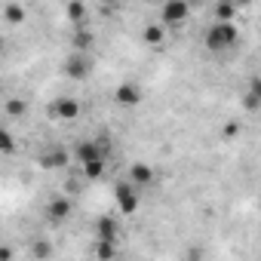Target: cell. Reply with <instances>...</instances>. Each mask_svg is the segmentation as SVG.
Masks as SVG:
<instances>
[{"label":"cell","mask_w":261,"mask_h":261,"mask_svg":"<svg viewBox=\"0 0 261 261\" xmlns=\"http://www.w3.org/2000/svg\"><path fill=\"white\" fill-rule=\"evenodd\" d=\"M237 28L230 25V22H215L209 31H206V46H209V53H221V49H227V46H233L237 43Z\"/></svg>","instance_id":"6da1fadb"},{"label":"cell","mask_w":261,"mask_h":261,"mask_svg":"<svg viewBox=\"0 0 261 261\" xmlns=\"http://www.w3.org/2000/svg\"><path fill=\"white\" fill-rule=\"evenodd\" d=\"M188 16H191L188 0H163V10H160L163 25H181Z\"/></svg>","instance_id":"7a4b0ae2"},{"label":"cell","mask_w":261,"mask_h":261,"mask_svg":"<svg viewBox=\"0 0 261 261\" xmlns=\"http://www.w3.org/2000/svg\"><path fill=\"white\" fill-rule=\"evenodd\" d=\"M114 197H117V206H120V212L123 215H133L136 209H139V194H136V185L129 181V185H117V191H114Z\"/></svg>","instance_id":"3957f363"},{"label":"cell","mask_w":261,"mask_h":261,"mask_svg":"<svg viewBox=\"0 0 261 261\" xmlns=\"http://www.w3.org/2000/svg\"><path fill=\"white\" fill-rule=\"evenodd\" d=\"M114 98H117V105H123V108H136V105L142 101V89H139L136 83H120L117 92H114Z\"/></svg>","instance_id":"277c9868"},{"label":"cell","mask_w":261,"mask_h":261,"mask_svg":"<svg viewBox=\"0 0 261 261\" xmlns=\"http://www.w3.org/2000/svg\"><path fill=\"white\" fill-rule=\"evenodd\" d=\"M129 181H133L136 188H151L154 185V169L148 163H133L129 166Z\"/></svg>","instance_id":"5b68a950"},{"label":"cell","mask_w":261,"mask_h":261,"mask_svg":"<svg viewBox=\"0 0 261 261\" xmlns=\"http://www.w3.org/2000/svg\"><path fill=\"white\" fill-rule=\"evenodd\" d=\"M77 114H80V101L77 98H59L53 105V117H59V120H74Z\"/></svg>","instance_id":"8992f818"},{"label":"cell","mask_w":261,"mask_h":261,"mask_svg":"<svg viewBox=\"0 0 261 261\" xmlns=\"http://www.w3.org/2000/svg\"><path fill=\"white\" fill-rule=\"evenodd\" d=\"M46 215H49L53 221H65V218L71 215V200H68V197L49 200V203H46Z\"/></svg>","instance_id":"52a82bcc"},{"label":"cell","mask_w":261,"mask_h":261,"mask_svg":"<svg viewBox=\"0 0 261 261\" xmlns=\"http://www.w3.org/2000/svg\"><path fill=\"white\" fill-rule=\"evenodd\" d=\"M65 74H68L71 80H86V77H89V65H86V59H83V56H71L68 65H65Z\"/></svg>","instance_id":"ba28073f"},{"label":"cell","mask_w":261,"mask_h":261,"mask_svg":"<svg viewBox=\"0 0 261 261\" xmlns=\"http://www.w3.org/2000/svg\"><path fill=\"white\" fill-rule=\"evenodd\" d=\"M101 157V151H98V142H80L77 148H74V160L83 166V163H89V160H98Z\"/></svg>","instance_id":"9c48e42d"},{"label":"cell","mask_w":261,"mask_h":261,"mask_svg":"<svg viewBox=\"0 0 261 261\" xmlns=\"http://www.w3.org/2000/svg\"><path fill=\"white\" fill-rule=\"evenodd\" d=\"M68 160H71V154H68L65 148H59V151L43 154V157H40V166H46V169H62V166H68Z\"/></svg>","instance_id":"30bf717a"},{"label":"cell","mask_w":261,"mask_h":261,"mask_svg":"<svg viewBox=\"0 0 261 261\" xmlns=\"http://www.w3.org/2000/svg\"><path fill=\"white\" fill-rule=\"evenodd\" d=\"M95 237H98V240H111V243H114V240H117V221H114L111 215H101V218L95 221Z\"/></svg>","instance_id":"8fae6325"},{"label":"cell","mask_w":261,"mask_h":261,"mask_svg":"<svg viewBox=\"0 0 261 261\" xmlns=\"http://www.w3.org/2000/svg\"><path fill=\"white\" fill-rule=\"evenodd\" d=\"M142 37H145V40H148L151 46H160V43L166 40V28H163V25H145Z\"/></svg>","instance_id":"7c38bea8"},{"label":"cell","mask_w":261,"mask_h":261,"mask_svg":"<svg viewBox=\"0 0 261 261\" xmlns=\"http://www.w3.org/2000/svg\"><path fill=\"white\" fill-rule=\"evenodd\" d=\"M83 175H86L89 181L101 178V175H105V157H98V160H89V163H83Z\"/></svg>","instance_id":"4fadbf2b"},{"label":"cell","mask_w":261,"mask_h":261,"mask_svg":"<svg viewBox=\"0 0 261 261\" xmlns=\"http://www.w3.org/2000/svg\"><path fill=\"white\" fill-rule=\"evenodd\" d=\"M89 46H92V34H89L86 28L74 31V49H77V53H86Z\"/></svg>","instance_id":"5bb4252c"},{"label":"cell","mask_w":261,"mask_h":261,"mask_svg":"<svg viewBox=\"0 0 261 261\" xmlns=\"http://www.w3.org/2000/svg\"><path fill=\"white\" fill-rule=\"evenodd\" d=\"M215 22H233V4L218 0V7H215Z\"/></svg>","instance_id":"9a60e30c"},{"label":"cell","mask_w":261,"mask_h":261,"mask_svg":"<svg viewBox=\"0 0 261 261\" xmlns=\"http://www.w3.org/2000/svg\"><path fill=\"white\" fill-rule=\"evenodd\" d=\"M7 22L10 25H22L25 22V10L19 4H7Z\"/></svg>","instance_id":"2e32d148"},{"label":"cell","mask_w":261,"mask_h":261,"mask_svg":"<svg viewBox=\"0 0 261 261\" xmlns=\"http://www.w3.org/2000/svg\"><path fill=\"white\" fill-rule=\"evenodd\" d=\"M83 16H86L83 0H71V4H68V19H71V22H80Z\"/></svg>","instance_id":"e0dca14e"},{"label":"cell","mask_w":261,"mask_h":261,"mask_svg":"<svg viewBox=\"0 0 261 261\" xmlns=\"http://www.w3.org/2000/svg\"><path fill=\"white\" fill-rule=\"evenodd\" d=\"M4 111H7V114H10V117H22V114H25V111H28V105H25V101H22V98H10V101H7V108H4Z\"/></svg>","instance_id":"ac0fdd59"},{"label":"cell","mask_w":261,"mask_h":261,"mask_svg":"<svg viewBox=\"0 0 261 261\" xmlns=\"http://www.w3.org/2000/svg\"><path fill=\"white\" fill-rule=\"evenodd\" d=\"M243 108H246V111H258V108H261V98H258L252 89H246V95H243Z\"/></svg>","instance_id":"d6986e66"},{"label":"cell","mask_w":261,"mask_h":261,"mask_svg":"<svg viewBox=\"0 0 261 261\" xmlns=\"http://www.w3.org/2000/svg\"><path fill=\"white\" fill-rule=\"evenodd\" d=\"M31 255H34V258H49V255H53V246H49V243H43V240H40V243H37V246H34V252H31Z\"/></svg>","instance_id":"ffe728a7"},{"label":"cell","mask_w":261,"mask_h":261,"mask_svg":"<svg viewBox=\"0 0 261 261\" xmlns=\"http://www.w3.org/2000/svg\"><path fill=\"white\" fill-rule=\"evenodd\" d=\"M0 148H4V154H13V148H16V145H13V136H10V133L0 136Z\"/></svg>","instance_id":"44dd1931"},{"label":"cell","mask_w":261,"mask_h":261,"mask_svg":"<svg viewBox=\"0 0 261 261\" xmlns=\"http://www.w3.org/2000/svg\"><path fill=\"white\" fill-rule=\"evenodd\" d=\"M237 129H240L237 123H227V126H224V139H233V136H237Z\"/></svg>","instance_id":"7402d4cb"},{"label":"cell","mask_w":261,"mask_h":261,"mask_svg":"<svg viewBox=\"0 0 261 261\" xmlns=\"http://www.w3.org/2000/svg\"><path fill=\"white\" fill-rule=\"evenodd\" d=\"M249 89H252V92H255V95H258V98H261V77H255V80H252V83H249Z\"/></svg>","instance_id":"603a6c76"},{"label":"cell","mask_w":261,"mask_h":261,"mask_svg":"<svg viewBox=\"0 0 261 261\" xmlns=\"http://www.w3.org/2000/svg\"><path fill=\"white\" fill-rule=\"evenodd\" d=\"M227 4H233V0H227Z\"/></svg>","instance_id":"cb8c5ba5"},{"label":"cell","mask_w":261,"mask_h":261,"mask_svg":"<svg viewBox=\"0 0 261 261\" xmlns=\"http://www.w3.org/2000/svg\"><path fill=\"white\" fill-rule=\"evenodd\" d=\"M114 4H117V0H114Z\"/></svg>","instance_id":"d4e9b609"}]
</instances>
